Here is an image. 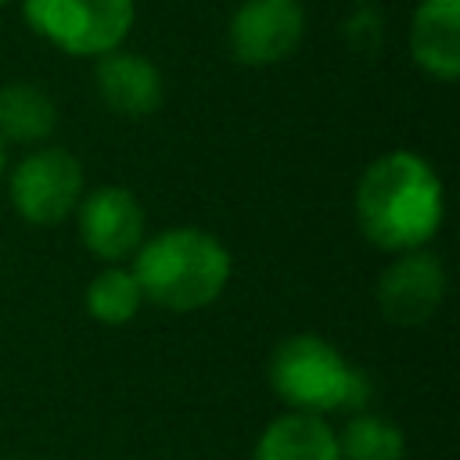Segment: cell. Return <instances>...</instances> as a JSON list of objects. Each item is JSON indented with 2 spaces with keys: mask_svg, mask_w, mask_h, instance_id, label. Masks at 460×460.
Returning <instances> with one entry per match:
<instances>
[{
  "mask_svg": "<svg viewBox=\"0 0 460 460\" xmlns=\"http://www.w3.org/2000/svg\"><path fill=\"white\" fill-rule=\"evenodd\" d=\"M446 216L442 180L417 151H385L356 183V223L381 252L424 248Z\"/></svg>",
  "mask_w": 460,
  "mask_h": 460,
  "instance_id": "6da1fadb",
  "label": "cell"
},
{
  "mask_svg": "<svg viewBox=\"0 0 460 460\" xmlns=\"http://www.w3.org/2000/svg\"><path fill=\"white\" fill-rule=\"evenodd\" d=\"M129 270L144 302H155L169 313H194L223 295L234 262L216 234L198 226H169L155 237H144Z\"/></svg>",
  "mask_w": 460,
  "mask_h": 460,
  "instance_id": "7a4b0ae2",
  "label": "cell"
},
{
  "mask_svg": "<svg viewBox=\"0 0 460 460\" xmlns=\"http://www.w3.org/2000/svg\"><path fill=\"white\" fill-rule=\"evenodd\" d=\"M270 385L288 410L316 417L334 410H363L370 399L367 374L320 334H291L277 341L270 356Z\"/></svg>",
  "mask_w": 460,
  "mask_h": 460,
  "instance_id": "3957f363",
  "label": "cell"
},
{
  "mask_svg": "<svg viewBox=\"0 0 460 460\" xmlns=\"http://www.w3.org/2000/svg\"><path fill=\"white\" fill-rule=\"evenodd\" d=\"M25 25L72 58H101L126 43L137 0H22Z\"/></svg>",
  "mask_w": 460,
  "mask_h": 460,
  "instance_id": "277c9868",
  "label": "cell"
},
{
  "mask_svg": "<svg viewBox=\"0 0 460 460\" xmlns=\"http://www.w3.org/2000/svg\"><path fill=\"white\" fill-rule=\"evenodd\" d=\"M7 190H11L14 212L25 223L54 226V223L68 219L83 198V165L72 151L47 144V147L29 151L14 165Z\"/></svg>",
  "mask_w": 460,
  "mask_h": 460,
  "instance_id": "5b68a950",
  "label": "cell"
},
{
  "mask_svg": "<svg viewBox=\"0 0 460 460\" xmlns=\"http://www.w3.org/2000/svg\"><path fill=\"white\" fill-rule=\"evenodd\" d=\"M305 36L302 0H241L226 25V47L234 61L266 68L298 50Z\"/></svg>",
  "mask_w": 460,
  "mask_h": 460,
  "instance_id": "8992f818",
  "label": "cell"
},
{
  "mask_svg": "<svg viewBox=\"0 0 460 460\" xmlns=\"http://www.w3.org/2000/svg\"><path fill=\"white\" fill-rule=\"evenodd\" d=\"M72 216L83 248L108 266L133 259V252L144 244V205L129 187H97L79 198Z\"/></svg>",
  "mask_w": 460,
  "mask_h": 460,
  "instance_id": "52a82bcc",
  "label": "cell"
},
{
  "mask_svg": "<svg viewBox=\"0 0 460 460\" xmlns=\"http://www.w3.org/2000/svg\"><path fill=\"white\" fill-rule=\"evenodd\" d=\"M446 284L449 280L438 255L417 248V252H399V259L385 266V273L377 277L374 298L388 323L420 327L438 313L446 298Z\"/></svg>",
  "mask_w": 460,
  "mask_h": 460,
  "instance_id": "ba28073f",
  "label": "cell"
},
{
  "mask_svg": "<svg viewBox=\"0 0 460 460\" xmlns=\"http://www.w3.org/2000/svg\"><path fill=\"white\" fill-rule=\"evenodd\" d=\"M93 83H97V97L104 101V108L115 115H126V119L155 115L162 108V97H165V83H162L158 65L151 58L122 50V47L97 58Z\"/></svg>",
  "mask_w": 460,
  "mask_h": 460,
  "instance_id": "9c48e42d",
  "label": "cell"
},
{
  "mask_svg": "<svg viewBox=\"0 0 460 460\" xmlns=\"http://www.w3.org/2000/svg\"><path fill=\"white\" fill-rule=\"evenodd\" d=\"M410 58L438 83H453L460 75V0L417 4L410 18Z\"/></svg>",
  "mask_w": 460,
  "mask_h": 460,
  "instance_id": "30bf717a",
  "label": "cell"
},
{
  "mask_svg": "<svg viewBox=\"0 0 460 460\" xmlns=\"http://www.w3.org/2000/svg\"><path fill=\"white\" fill-rule=\"evenodd\" d=\"M252 460H341L338 431L316 413H280L266 424Z\"/></svg>",
  "mask_w": 460,
  "mask_h": 460,
  "instance_id": "8fae6325",
  "label": "cell"
},
{
  "mask_svg": "<svg viewBox=\"0 0 460 460\" xmlns=\"http://www.w3.org/2000/svg\"><path fill=\"white\" fill-rule=\"evenodd\" d=\"M58 129V104L36 83H4L0 86V140L11 144H43Z\"/></svg>",
  "mask_w": 460,
  "mask_h": 460,
  "instance_id": "7c38bea8",
  "label": "cell"
},
{
  "mask_svg": "<svg viewBox=\"0 0 460 460\" xmlns=\"http://www.w3.org/2000/svg\"><path fill=\"white\" fill-rule=\"evenodd\" d=\"M338 456L341 460H402L406 456L402 428L381 413H352L349 424L338 431Z\"/></svg>",
  "mask_w": 460,
  "mask_h": 460,
  "instance_id": "4fadbf2b",
  "label": "cell"
},
{
  "mask_svg": "<svg viewBox=\"0 0 460 460\" xmlns=\"http://www.w3.org/2000/svg\"><path fill=\"white\" fill-rule=\"evenodd\" d=\"M140 305H144L140 284H137L133 270H126V266H104L86 288V309L104 327L129 323L140 313Z\"/></svg>",
  "mask_w": 460,
  "mask_h": 460,
  "instance_id": "5bb4252c",
  "label": "cell"
},
{
  "mask_svg": "<svg viewBox=\"0 0 460 460\" xmlns=\"http://www.w3.org/2000/svg\"><path fill=\"white\" fill-rule=\"evenodd\" d=\"M4 169H7V158H4V140H0V183H4Z\"/></svg>",
  "mask_w": 460,
  "mask_h": 460,
  "instance_id": "9a60e30c",
  "label": "cell"
},
{
  "mask_svg": "<svg viewBox=\"0 0 460 460\" xmlns=\"http://www.w3.org/2000/svg\"><path fill=\"white\" fill-rule=\"evenodd\" d=\"M4 4H11V0H0V7H4Z\"/></svg>",
  "mask_w": 460,
  "mask_h": 460,
  "instance_id": "2e32d148",
  "label": "cell"
}]
</instances>
